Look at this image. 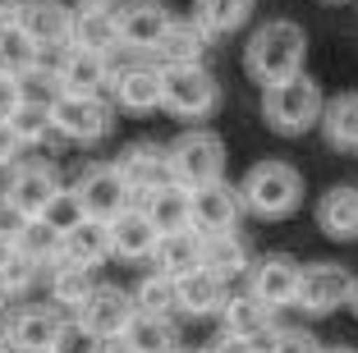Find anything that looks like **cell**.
<instances>
[{"instance_id": "obj_6", "label": "cell", "mask_w": 358, "mask_h": 353, "mask_svg": "<svg viewBox=\"0 0 358 353\" xmlns=\"http://www.w3.org/2000/svg\"><path fill=\"white\" fill-rule=\"evenodd\" d=\"M349 294H354V275L340 261H317V266H303L294 308H303L308 317H331V312L349 308Z\"/></svg>"}, {"instance_id": "obj_41", "label": "cell", "mask_w": 358, "mask_h": 353, "mask_svg": "<svg viewBox=\"0 0 358 353\" xmlns=\"http://www.w3.org/2000/svg\"><path fill=\"white\" fill-rule=\"evenodd\" d=\"M28 220H32L28 211H19L10 198H5V193H0V243H14L23 234V225H28Z\"/></svg>"}, {"instance_id": "obj_5", "label": "cell", "mask_w": 358, "mask_h": 353, "mask_svg": "<svg viewBox=\"0 0 358 353\" xmlns=\"http://www.w3.org/2000/svg\"><path fill=\"white\" fill-rule=\"evenodd\" d=\"M170 166H175V179L189 188L216 184L225 179V143L211 129H189L170 143Z\"/></svg>"}, {"instance_id": "obj_46", "label": "cell", "mask_w": 358, "mask_h": 353, "mask_svg": "<svg viewBox=\"0 0 358 353\" xmlns=\"http://www.w3.org/2000/svg\"><path fill=\"white\" fill-rule=\"evenodd\" d=\"M0 353H14V340H10V326L0 331Z\"/></svg>"}, {"instance_id": "obj_31", "label": "cell", "mask_w": 358, "mask_h": 353, "mask_svg": "<svg viewBox=\"0 0 358 353\" xmlns=\"http://www.w3.org/2000/svg\"><path fill=\"white\" fill-rule=\"evenodd\" d=\"M37 51H42V46H37L28 32H23L19 19L0 23V73H14V78H23L28 69H37Z\"/></svg>"}, {"instance_id": "obj_34", "label": "cell", "mask_w": 358, "mask_h": 353, "mask_svg": "<svg viewBox=\"0 0 358 353\" xmlns=\"http://www.w3.org/2000/svg\"><path fill=\"white\" fill-rule=\"evenodd\" d=\"M37 220H46V225H51L55 234H69L74 225H83V220H87L83 193H78V188H55L51 202H46L42 211H37Z\"/></svg>"}, {"instance_id": "obj_26", "label": "cell", "mask_w": 358, "mask_h": 353, "mask_svg": "<svg viewBox=\"0 0 358 353\" xmlns=\"http://www.w3.org/2000/svg\"><path fill=\"white\" fill-rule=\"evenodd\" d=\"M74 46L87 51H120V14H110V5H78L74 10Z\"/></svg>"}, {"instance_id": "obj_19", "label": "cell", "mask_w": 358, "mask_h": 353, "mask_svg": "<svg viewBox=\"0 0 358 353\" xmlns=\"http://www.w3.org/2000/svg\"><path fill=\"white\" fill-rule=\"evenodd\" d=\"M120 170H124V179L134 184L138 198H148V193H157L161 184H170L175 179V166H170V147H129L124 156H120Z\"/></svg>"}, {"instance_id": "obj_47", "label": "cell", "mask_w": 358, "mask_h": 353, "mask_svg": "<svg viewBox=\"0 0 358 353\" xmlns=\"http://www.w3.org/2000/svg\"><path fill=\"white\" fill-rule=\"evenodd\" d=\"M349 312L358 317V275H354V294H349Z\"/></svg>"}, {"instance_id": "obj_12", "label": "cell", "mask_w": 358, "mask_h": 353, "mask_svg": "<svg viewBox=\"0 0 358 353\" xmlns=\"http://www.w3.org/2000/svg\"><path fill=\"white\" fill-rule=\"evenodd\" d=\"M170 23H175V14H170L161 0H129L124 10H120V42H124L129 51L157 55V46L170 32Z\"/></svg>"}, {"instance_id": "obj_22", "label": "cell", "mask_w": 358, "mask_h": 353, "mask_svg": "<svg viewBox=\"0 0 358 353\" xmlns=\"http://www.w3.org/2000/svg\"><path fill=\"white\" fill-rule=\"evenodd\" d=\"M225 298H230L225 294V275H216L211 266L179 275V312H189V317H221Z\"/></svg>"}, {"instance_id": "obj_13", "label": "cell", "mask_w": 358, "mask_h": 353, "mask_svg": "<svg viewBox=\"0 0 358 353\" xmlns=\"http://www.w3.org/2000/svg\"><path fill=\"white\" fill-rule=\"evenodd\" d=\"M221 331L225 335H239V340L271 344V335L280 331V326H275V308H266V303L248 289V294L225 298V308H221Z\"/></svg>"}, {"instance_id": "obj_9", "label": "cell", "mask_w": 358, "mask_h": 353, "mask_svg": "<svg viewBox=\"0 0 358 353\" xmlns=\"http://www.w3.org/2000/svg\"><path fill=\"white\" fill-rule=\"evenodd\" d=\"M243 193L239 188H230L225 179H216V184H202L193 188V229L198 234H234V225H239L243 216Z\"/></svg>"}, {"instance_id": "obj_29", "label": "cell", "mask_w": 358, "mask_h": 353, "mask_svg": "<svg viewBox=\"0 0 358 353\" xmlns=\"http://www.w3.org/2000/svg\"><path fill=\"white\" fill-rule=\"evenodd\" d=\"M124 340L134 344L138 353H179V335H175V322L170 317H157V312H134Z\"/></svg>"}, {"instance_id": "obj_40", "label": "cell", "mask_w": 358, "mask_h": 353, "mask_svg": "<svg viewBox=\"0 0 358 353\" xmlns=\"http://www.w3.org/2000/svg\"><path fill=\"white\" fill-rule=\"evenodd\" d=\"M266 353H322V344L313 340L308 331H275Z\"/></svg>"}, {"instance_id": "obj_20", "label": "cell", "mask_w": 358, "mask_h": 353, "mask_svg": "<svg viewBox=\"0 0 358 353\" xmlns=\"http://www.w3.org/2000/svg\"><path fill=\"white\" fill-rule=\"evenodd\" d=\"M115 101L124 110H157L166 106V83H161L157 64H129V69H115Z\"/></svg>"}, {"instance_id": "obj_36", "label": "cell", "mask_w": 358, "mask_h": 353, "mask_svg": "<svg viewBox=\"0 0 358 353\" xmlns=\"http://www.w3.org/2000/svg\"><path fill=\"white\" fill-rule=\"evenodd\" d=\"M10 124H14V134L23 138V147H32V143H42L46 134H55L51 106H42V101H23L19 110L10 115Z\"/></svg>"}, {"instance_id": "obj_17", "label": "cell", "mask_w": 358, "mask_h": 353, "mask_svg": "<svg viewBox=\"0 0 358 353\" xmlns=\"http://www.w3.org/2000/svg\"><path fill=\"white\" fill-rule=\"evenodd\" d=\"M115 257V239H110V220L87 216L69 234H60V252L55 261H74V266H96V261Z\"/></svg>"}, {"instance_id": "obj_37", "label": "cell", "mask_w": 358, "mask_h": 353, "mask_svg": "<svg viewBox=\"0 0 358 353\" xmlns=\"http://www.w3.org/2000/svg\"><path fill=\"white\" fill-rule=\"evenodd\" d=\"M14 248H23L28 257H37V261L46 266V261H55V252H60V234H55V229L46 225V220L32 216L28 225H23V234L14 239Z\"/></svg>"}, {"instance_id": "obj_35", "label": "cell", "mask_w": 358, "mask_h": 353, "mask_svg": "<svg viewBox=\"0 0 358 353\" xmlns=\"http://www.w3.org/2000/svg\"><path fill=\"white\" fill-rule=\"evenodd\" d=\"M138 308L143 312H157V317H175L179 312V280L175 275H166V271H157V275H148V280L134 289Z\"/></svg>"}, {"instance_id": "obj_21", "label": "cell", "mask_w": 358, "mask_h": 353, "mask_svg": "<svg viewBox=\"0 0 358 353\" xmlns=\"http://www.w3.org/2000/svg\"><path fill=\"white\" fill-rule=\"evenodd\" d=\"M110 239H115V257H152L161 243V229L148 216V207H124L110 220Z\"/></svg>"}, {"instance_id": "obj_38", "label": "cell", "mask_w": 358, "mask_h": 353, "mask_svg": "<svg viewBox=\"0 0 358 353\" xmlns=\"http://www.w3.org/2000/svg\"><path fill=\"white\" fill-rule=\"evenodd\" d=\"M51 353H101V335L87 331L78 317H64V326H60V335H55Z\"/></svg>"}, {"instance_id": "obj_24", "label": "cell", "mask_w": 358, "mask_h": 353, "mask_svg": "<svg viewBox=\"0 0 358 353\" xmlns=\"http://www.w3.org/2000/svg\"><path fill=\"white\" fill-rule=\"evenodd\" d=\"M317 225L336 243L358 239V188L340 184V188H331V193H322V202H317Z\"/></svg>"}, {"instance_id": "obj_52", "label": "cell", "mask_w": 358, "mask_h": 353, "mask_svg": "<svg viewBox=\"0 0 358 353\" xmlns=\"http://www.w3.org/2000/svg\"><path fill=\"white\" fill-rule=\"evenodd\" d=\"M202 353H211V349H202Z\"/></svg>"}, {"instance_id": "obj_8", "label": "cell", "mask_w": 358, "mask_h": 353, "mask_svg": "<svg viewBox=\"0 0 358 353\" xmlns=\"http://www.w3.org/2000/svg\"><path fill=\"white\" fill-rule=\"evenodd\" d=\"M78 193H83V207H87V216H96V220H115L124 207H134V184L124 179V170H120V161L115 166H87L83 170V179H78Z\"/></svg>"}, {"instance_id": "obj_49", "label": "cell", "mask_w": 358, "mask_h": 353, "mask_svg": "<svg viewBox=\"0 0 358 353\" xmlns=\"http://www.w3.org/2000/svg\"><path fill=\"white\" fill-rule=\"evenodd\" d=\"M322 353H358V349H345V344H336V349H322Z\"/></svg>"}, {"instance_id": "obj_45", "label": "cell", "mask_w": 358, "mask_h": 353, "mask_svg": "<svg viewBox=\"0 0 358 353\" xmlns=\"http://www.w3.org/2000/svg\"><path fill=\"white\" fill-rule=\"evenodd\" d=\"M19 5H23V0H0V23L19 19Z\"/></svg>"}, {"instance_id": "obj_18", "label": "cell", "mask_w": 358, "mask_h": 353, "mask_svg": "<svg viewBox=\"0 0 358 353\" xmlns=\"http://www.w3.org/2000/svg\"><path fill=\"white\" fill-rule=\"evenodd\" d=\"M64 308H19L10 317V340H14V353H51L55 335H60Z\"/></svg>"}, {"instance_id": "obj_27", "label": "cell", "mask_w": 358, "mask_h": 353, "mask_svg": "<svg viewBox=\"0 0 358 353\" xmlns=\"http://www.w3.org/2000/svg\"><path fill=\"white\" fill-rule=\"evenodd\" d=\"M207 42H211V32L198 19H175L157 46V60L161 64H198L207 55Z\"/></svg>"}, {"instance_id": "obj_10", "label": "cell", "mask_w": 358, "mask_h": 353, "mask_svg": "<svg viewBox=\"0 0 358 353\" xmlns=\"http://www.w3.org/2000/svg\"><path fill=\"white\" fill-rule=\"evenodd\" d=\"M134 312H138V298H134V294H124L120 284H96V289L87 294V303L74 312V317L87 326V331H96L101 340H115V335L129 331Z\"/></svg>"}, {"instance_id": "obj_1", "label": "cell", "mask_w": 358, "mask_h": 353, "mask_svg": "<svg viewBox=\"0 0 358 353\" xmlns=\"http://www.w3.org/2000/svg\"><path fill=\"white\" fill-rule=\"evenodd\" d=\"M303 60H308V32L299 28L294 19H271L248 37L243 46V64H248V78L262 87L271 83H285L303 73Z\"/></svg>"}, {"instance_id": "obj_42", "label": "cell", "mask_w": 358, "mask_h": 353, "mask_svg": "<svg viewBox=\"0 0 358 353\" xmlns=\"http://www.w3.org/2000/svg\"><path fill=\"white\" fill-rule=\"evenodd\" d=\"M19 106H23V78H14V73H0V120H10Z\"/></svg>"}, {"instance_id": "obj_48", "label": "cell", "mask_w": 358, "mask_h": 353, "mask_svg": "<svg viewBox=\"0 0 358 353\" xmlns=\"http://www.w3.org/2000/svg\"><path fill=\"white\" fill-rule=\"evenodd\" d=\"M10 248L14 243H0V271H5V261H10Z\"/></svg>"}, {"instance_id": "obj_14", "label": "cell", "mask_w": 358, "mask_h": 353, "mask_svg": "<svg viewBox=\"0 0 358 353\" xmlns=\"http://www.w3.org/2000/svg\"><path fill=\"white\" fill-rule=\"evenodd\" d=\"M19 23L37 46H60L74 42V10L64 0H23L19 5Z\"/></svg>"}, {"instance_id": "obj_4", "label": "cell", "mask_w": 358, "mask_h": 353, "mask_svg": "<svg viewBox=\"0 0 358 353\" xmlns=\"http://www.w3.org/2000/svg\"><path fill=\"white\" fill-rule=\"evenodd\" d=\"M161 83H166V110L179 120H207L221 106V83L207 73V64H161Z\"/></svg>"}, {"instance_id": "obj_15", "label": "cell", "mask_w": 358, "mask_h": 353, "mask_svg": "<svg viewBox=\"0 0 358 353\" xmlns=\"http://www.w3.org/2000/svg\"><path fill=\"white\" fill-rule=\"evenodd\" d=\"M60 87L78 96H101L115 87V69H110V55L106 51H87V46H74L69 60L60 69Z\"/></svg>"}, {"instance_id": "obj_25", "label": "cell", "mask_w": 358, "mask_h": 353, "mask_svg": "<svg viewBox=\"0 0 358 353\" xmlns=\"http://www.w3.org/2000/svg\"><path fill=\"white\" fill-rule=\"evenodd\" d=\"M143 207H148L152 220H157L161 234L189 229L193 225V188L179 184V179H170V184H161L157 193H148V198H143Z\"/></svg>"}, {"instance_id": "obj_7", "label": "cell", "mask_w": 358, "mask_h": 353, "mask_svg": "<svg viewBox=\"0 0 358 353\" xmlns=\"http://www.w3.org/2000/svg\"><path fill=\"white\" fill-rule=\"evenodd\" d=\"M55 134L69 138V143H96V138L110 134V110H106L101 96H78V92H60L51 106Z\"/></svg>"}, {"instance_id": "obj_51", "label": "cell", "mask_w": 358, "mask_h": 353, "mask_svg": "<svg viewBox=\"0 0 358 353\" xmlns=\"http://www.w3.org/2000/svg\"><path fill=\"white\" fill-rule=\"evenodd\" d=\"M5 303H10V289H5V284H0V308H5Z\"/></svg>"}, {"instance_id": "obj_28", "label": "cell", "mask_w": 358, "mask_h": 353, "mask_svg": "<svg viewBox=\"0 0 358 353\" xmlns=\"http://www.w3.org/2000/svg\"><path fill=\"white\" fill-rule=\"evenodd\" d=\"M322 138L336 152H358V92H340L322 106Z\"/></svg>"}, {"instance_id": "obj_32", "label": "cell", "mask_w": 358, "mask_h": 353, "mask_svg": "<svg viewBox=\"0 0 358 353\" xmlns=\"http://www.w3.org/2000/svg\"><path fill=\"white\" fill-rule=\"evenodd\" d=\"M253 14V0H193V19L211 32V37H225V32H239Z\"/></svg>"}, {"instance_id": "obj_23", "label": "cell", "mask_w": 358, "mask_h": 353, "mask_svg": "<svg viewBox=\"0 0 358 353\" xmlns=\"http://www.w3.org/2000/svg\"><path fill=\"white\" fill-rule=\"evenodd\" d=\"M202 252H207V234H198V229H175V234H161L157 252H152V261H157V271H166V275H189V271L202 266Z\"/></svg>"}, {"instance_id": "obj_50", "label": "cell", "mask_w": 358, "mask_h": 353, "mask_svg": "<svg viewBox=\"0 0 358 353\" xmlns=\"http://www.w3.org/2000/svg\"><path fill=\"white\" fill-rule=\"evenodd\" d=\"M78 5H115V0H78Z\"/></svg>"}, {"instance_id": "obj_11", "label": "cell", "mask_w": 358, "mask_h": 353, "mask_svg": "<svg viewBox=\"0 0 358 353\" xmlns=\"http://www.w3.org/2000/svg\"><path fill=\"white\" fill-rule=\"evenodd\" d=\"M299 280H303V266L294 257H285V252H271V257H262L248 271V289L275 312L299 303Z\"/></svg>"}, {"instance_id": "obj_33", "label": "cell", "mask_w": 358, "mask_h": 353, "mask_svg": "<svg viewBox=\"0 0 358 353\" xmlns=\"http://www.w3.org/2000/svg\"><path fill=\"white\" fill-rule=\"evenodd\" d=\"M202 266H211L216 275H243L248 271V243L239 234H211L207 239V252H202Z\"/></svg>"}, {"instance_id": "obj_44", "label": "cell", "mask_w": 358, "mask_h": 353, "mask_svg": "<svg viewBox=\"0 0 358 353\" xmlns=\"http://www.w3.org/2000/svg\"><path fill=\"white\" fill-rule=\"evenodd\" d=\"M101 353H138V349L124 340V335H115V340H101Z\"/></svg>"}, {"instance_id": "obj_30", "label": "cell", "mask_w": 358, "mask_h": 353, "mask_svg": "<svg viewBox=\"0 0 358 353\" xmlns=\"http://www.w3.org/2000/svg\"><path fill=\"white\" fill-rule=\"evenodd\" d=\"M92 266H74V261H51V303L64 312H78L92 294Z\"/></svg>"}, {"instance_id": "obj_3", "label": "cell", "mask_w": 358, "mask_h": 353, "mask_svg": "<svg viewBox=\"0 0 358 353\" xmlns=\"http://www.w3.org/2000/svg\"><path fill=\"white\" fill-rule=\"evenodd\" d=\"M243 193V207L253 211L262 220H280L289 211H299L303 202V179H299L294 166H285V161H257L239 184Z\"/></svg>"}, {"instance_id": "obj_16", "label": "cell", "mask_w": 358, "mask_h": 353, "mask_svg": "<svg viewBox=\"0 0 358 353\" xmlns=\"http://www.w3.org/2000/svg\"><path fill=\"white\" fill-rule=\"evenodd\" d=\"M55 188H60V179H55V170L46 166V161H19V166H10V179H5V198H10L19 211L37 216V211L51 202Z\"/></svg>"}, {"instance_id": "obj_43", "label": "cell", "mask_w": 358, "mask_h": 353, "mask_svg": "<svg viewBox=\"0 0 358 353\" xmlns=\"http://www.w3.org/2000/svg\"><path fill=\"white\" fill-rule=\"evenodd\" d=\"M19 152H23V138L14 134V124H10V120H0V170L19 166Z\"/></svg>"}, {"instance_id": "obj_2", "label": "cell", "mask_w": 358, "mask_h": 353, "mask_svg": "<svg viewBox=\"0 0 358 353\" xmlns=\"http://www.w3.org/2000/svg\"><path fill=\"white\" fill-rule=\"evenodd\" d=\"M322 87L308 78V73H294L285 83H271L262 87V120L285 138H299L308 129L322 124Z\"/></svg>"}, {"instance_id": "obj_39", "label": "cell", "mask_w": 358, "mask_h": 353, "mask_svg": "<svg viewBox=\"0 0 358 353\" xmlns=\"http://www.w3.org/2000/svg\"><path fill=\"white\" fill-rule=\"evenodd\" d=\"M37 275H42V261L28 257L23 248H10V261H5V271H0V284H5L10 294H23Z\"/></svg>"}]
</instances>
